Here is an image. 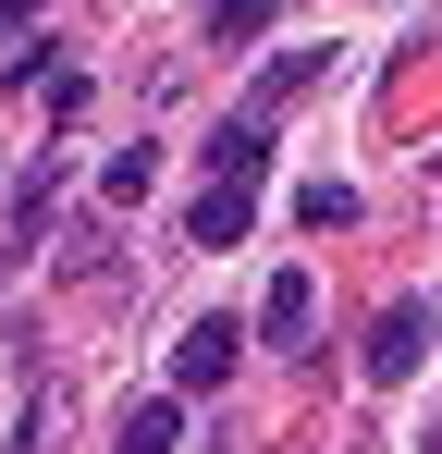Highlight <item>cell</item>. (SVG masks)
<instances>
[{
	"label": "cell",
	"instance_id": "cell-12",
	"mask_svg": "<svg viewBox=\"0 0 442 454\" xmlns=\"http://www.w3.org/2000/svg\"><path fill=\"white\" fill-rule=\"evenodd\" d=\"M0 283H12V258H0Z\"/></svg>",
	"mask_w": 442,
	"mask_h": 454
},
{
	"label": "cell",
	"instance_id": "cell-6",
	"mask_svg": "<svg viewBox=\"0 0 442 454\" xmlns=\"http://www.w3.org/2000/svg\"><path fill=\"white\" fill-rule=\"evenodd\" d=\"M246 222H258V184H209V197L185 209V233H197V246H233Z\"/></svg>",
	"mask_w": 442,
	"mask_h": 454
},
{
	"label": "cell",
	"instance_id": "cell-8",
	"mask_svg": "<svg viewBox=\"0 0 442 454\" xmlns=\"http://www.w3.org/2000/svg\"><path fill=\"white\" fill-rule=\"evenodd\" d=\"M295 222H307V233H344V222H357V184H332V172H320V184L295 197Z\"/></svg>",
	"mask_w": 442,
	"mask_h": 454
},
{
	"label": "cell",
	"instance_id": "cell-4",
	"mask_svg": "<svg viewBox=\"0 0 442 454\" xmlns=\"http://www.w3.org/2000/svg\"><path fill=\"white\" fill-rule=\"evenodd\" d=\"M209 184H271V123H221L209 136Z\"/></svg>",
	"mask_w": 442,
	"mask_h": 454
},
{
	"label": "cell",
	"instance_id": "cell-10",
	"mask_svg": "<svg viewBox=\"0 0 442 454\" xmlns=\"http://www.w3.org/2000/svg\"><path fill=\"white\" fill-rule=\"evenodd\" d=\"M99 184H111V197H123V209H136L147 184H160V148H123V160H111V172H99Z\"/></svg>",
	"mask_w": 442,
	"mask_h": 454
},
{
	"label": "cell",
	"instance_id": "cell-9",
	"mask_svg": "<svg viewBox=\"0 0 442 454\" xmlns=\"http://www.w3.org/2000/svg\"><path fill=\"white\" fill-rule=\"evenodd\" d=\"M271 12H283V0H209V37L246 50V37H271Z\"/></svg>",
	"mask_w": 442,
	"mask_h": 454
},
{
	"label": "cell",
	"instance_id": "cell-11",
	"mask_svg": "<svg viewBox=\"0 0 442 454\" xmlns=\"http://www.w3.org/2000/svg\"><path fill=\"white\" fill-rule=\"evenodd\" d=\"M25 25H37V0H0V37H25Z\"/></svg>",
	"mask_w": 442,
	"mask_h": 454
},
{
	"label": "cell",
	"instance_id": "cell-1",
	"mask_svg": "<svg viewBox=\"0 0 442 454\" xmlns=\"http://www.w3.org/2000/svg\"><path fill=\"white\" fill-rule=\"evenodd\" d=\"M418 356H430V307L406 295V307H381V319H368L357 369H368V380H418Z\"/></svg>",
	"mask_w": 442,
	"mask_h": 454
},
{
	"label": "cell",
	"instance_id": "cell-5",
	"mask_svg": "<svg viewBox=\"0 0 442 454\" xmlns=\"http://www.w3.org/2000/svg\"><path fill=\"white\" fill-rule=\"evenodd\" d=\"M111 454H185V405H172V393H147V405H123V430H111Z\"/></svg>",
	"mask_w": 442,
	"mask_h": 454
},
{
	"label": "cell",
	"instance_id": "cell-7",
	"mask_svg": "<svg viewBox=\"0 0 442 454\" xmlns=\"http://www.w3.org/2000/svg\"><path fill=\"white\" fill-rule=\"evenodd\" d=\"M307 319H320V295H307V270H271V295H258V332H271V344H295Z\"/></svg>",
	"mask_w": 442,
	"mask_h": 454
},
{
	"label": "cell",
	"instance_id": "cell-2",
	"mask_svg": "<svg viewBox=\"0 0 442 454\" xmlns=\"http://www.w3.org/2000/svg\"><path fill=\"white\" fill-rule=\"evenodd\" d=\"M233 344H246L233 319H185V344H172V393H221V380H233Z\"/></svg>",
	"mask_w": 442,
	"mask_h": 454
},
{
	"label": "cell",
	"instance_id": "cell-3",
	"mask_svg": "<svg viewBox=\"0 0 442 454\" xmlns=\"http://www.w3.org/2000/svg\"><path fill=\"white\" fill-rule=\"evenodd\" d=\"M320 74H332V50H271V62H258V111H246V123H271V111H295V98H307Z\"/></svg>",
	"mask_w": 442,
	"mask_h": 454
}]
</instances>
